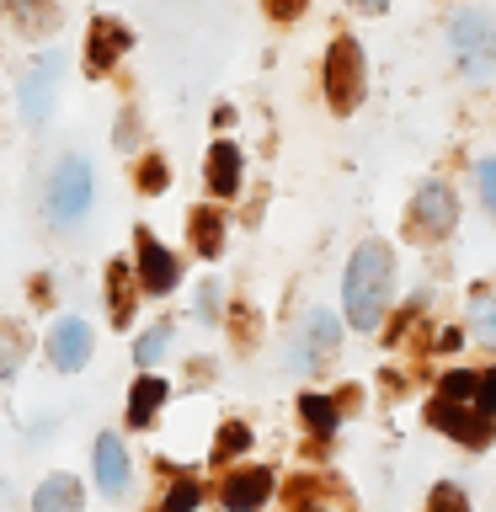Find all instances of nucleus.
I'll return each instance as SVG.
<instances>
[{
  "instance_id": "1",
  "label": "nucleus",
  "mask_w": 496,
  "mask_h": 512,
  "mask_svg": "<svg viewBox=\"0 0 496 512\" xmlns=\"http://www.w3.org/2000/svg\"><path fill=\"white\" fill-rule=\"evenodd\" d=\"M390 288H395V251L384 240H363L352 251V262L342 272V310L352 331H374L384 310H390Z\"/></svg>"
},
{
  "instance_id": "2",
  "label": "nucleus",
  "mask_w": 496,
  "mask_h": 512,
  "mask_svg": "<svg viewBox=\"0 0 496 512\" xmlns=\"http://www.w3.org/2000/svg\"><path fill=\"white\" fill-rule=\"evenodd\" d=\"M448 43H454V59L470 80L496 75V16L486 6H459L448 16Z\"/></svg>"
},
{
  "instance_id": "3",
  "label": "nucleus",
  "mask_w": 496,
  "mask_h": 512,
  "mask_svg": "<svg viewBox=\"0 0 496 512\" xmlns=\"http://www.w3.org/2000/svg\"><path fill=\"white\" fill-rule=\"evenodd\" d=\"M368 91V64H363V48L358 38H331L326 48V107L336 112V118H347V112H358Z\"/></svg>"
},
{
  "instance_id": "4",
  "label": "nucleus",
  "mask_w": 496,
  "mask_h": 512,
  "mask_svg": "<svg viewBox=\"0 0 496 512\" xmlns=\"http://www.w3.org/2000/svg\"><path fill=\"white\" fill-rule=\"evenodd\" d=\"M86 208H91V166L80 155H64L48 176V219L59 230H70V224L86 219Z\"/></svg>"
},
{
  "instance_id": "5",
  "label": "nucleus",
  "mask_w": 496,
  "mask_h": 512,
  "mask_svg": "<svg viewBox=\"0 0 496 512\" xmlns=\"http://www.w3.org/2000/svg\"><path fill=\"white\" fill-rule=\"evenodd\" d=\"M459 224V198L448 192V182H422L411 198V235L416 240H443Z\"/></svg>"
},
{
  "instance_id": "6",
  "label": "nucleus",
  "mask_w": 496,
  "mask_h": 512,
  "mask_svg": "<svg viewBox=\"0 0 496 512\" xmlns=\"http://www.w3.org/2000/svg\"><path fill=\"white\" fill-rule=\"evenodd\" d=\"M427 422L438 427V432H448L454 443H464V448H486L491 438H496V427H491V416H480V411H470L464 400H432L427 406Z\"/></svg>"
},
{
  "instance_id": "7",
  "label": "nucleus",
  "mask_w": 496,
  "mask_h": 512,
  "mask_svg": "<svg viewBox=\"0 0 496 512\" xmlns=\"http://www.w3.org/2000/svg\"><path fill=\"white\" fill-rule=\"evenodd\" d=\"M59 75H64V54L59 48H48V54H38L27 64L22 75V118L27 123H43L48 107H54V91H59Z\"/></svg>"
},
{
  "instance_id": "8",
  "label": "nucleus",
  "mask_w": 496,
  "mask_h": 512,
  "mask_svg": "<svg viewBox=\"0 0 496 512\" xmlns=\"http://www.w3.org/2000/svg\"><path fill=\"white\" fill-rule=\"evenodd\" d=\"M128 48H134L128 22H118V16H96L91 32H86V75H107Z\"/></svg>"
},
{
  "instance_id": "9",
  "label": "nucleus",
  "mask_w": 496,
  "mask_h": 512,
  "mask_svg": "<svg viewBox=\"0 0 496 512\" xmlns=\"http://www.w3.org/2000/svg\"><path fill=\"white\" fill-rule=\"evenodd\" d=\"M134 246H139V288L144 294H171L182 283V262L171 256V246H160L150 230H139Z\"/></svg>"
},
{
  "instance_id": "10",
  "label": "nucleus",
  "mask_w": 496,
  "mask_h": 512,
  "mask_svg": "<svg viewBox=\"0 0 496 512\" xmlns=\"http://www.w3.org/2000/svg\"><path fill=\"white\" fill-rule=\"evenodd\" d=\"M272 486H278V480H272L267 464H256V470H235V475H224L219 502H224V512H262Z\"/></svg>"
},
{
  "instance_id": "11",
  "label": "nucleus",
  "mask_w": 496,
  "mask_h": 512,
  "mask_svg": "<svg viewBox=\"0 0 496 512\" xmlns=\"http://www.w3.org/2000/svg\"><path fill=\"white\" fill-rule=\"evenodd\" d=\"M91 326L80 315H64L59 326H54V336H48V363L54 368H64V374H75V368H86V358H91Z\"/></svg>"
},
{
  "instance_id": "12",
  "label": "nucleus",
  "mask_w": 496,
  "mask_h": 512,
  "mask_svg": "<svg viewBox=\"0 0 496 512\" xmlns=\"http://www.w3.org/2000/svg\"><path fill=\"white\" fill-rule=\"evenodd\" d=\"M336 342H342V326H336L331 315H320V310H315L310 320H304V336L294 342V352H288V363H294L299 374H310V368L326 358V352H336Z\"/></svg>"
},
{
  "instance_id": "13",
  "label": "nucleus",
  "mask_w": 496,
  "mask_h": 512,
  "mask_svg": "<svg viewBox=\"0 0 496 512\" xmlns=\"http://www.w3.org/2000/svg\"><path fill=\"white\" fill-rule=\"evenodd\" d=\"M128 448H123V438L118 432H102L96 438V486H102V496H123L128 491Z\"/></svg>"
},
{
  "instance_id": "14",
  "label": "nucleus",
  "mask_w": 496,
  "mask_h": 512,
  "mask_svg": "<svg viewBox=\"0 0 496 512\" xmlns=\"http://www.w3.org/2000/svg\"><path fill=\"white\" fill-rule=\"evenodd\" d=\"M240 166H246V160H240V150H235L230 139H219L214 150H208V160H203L208 192H214V198H235V192H240Z\"/></svg>"
},
{
  "instance_id": "15",
  "label": "nucleus",
  "mask_w": 496,
  "mask_h": 512,
  "mask_svg": "<svg viewBox=\"0 0 496 512\" xmlns=\"http://www.w3.org/2000/svg\"><path fill=\"white\" fill-rule=\"evenodd\" d=\"M166 395H171V384L160 379V374L134 379V390H128V427H150L155 411L166 406Z\"/></svg>"
},
{
  "instance_id": "16",
  "label": "nucleus",
  "mask_w": 496,
  "mask_h": 512,
  "mask_svg": "<svg viewBox=\"0 0 496 512\" xmlns=\"http://www.w3.org/2000/svg\"><path fill=\"white\" fill-rule=\"evenodd\" d=\"M139 310V283L128 278V262H112L107 267V315H112V326H128Z\"/></svg>"
},
{
  "instance_id": "17",
  "label": "nucleus",
  "mask_w": 496,
  "mask_h": 512,
  "mask_svg": "<svg viewBox=\"0 0 496 512\" xmlns=\"http://www.w3.org/2000/svg\"><path fill=\"white\" fill-rule=\"evenodd\" d=\"M80 480L75 475H48L38 491H32V512H80Z\"/></svg>"
},
{
  "instance_id": "18",
  "label": "nucleus",
  "mask_w": 496,
  "mask_h": 512,
  "mask_svg": "<svg viewBox=\"0 0 496 512\" xmlns=\"http://www.w3.org/2000/svg\"><path fill=\"white\" fill-rule=\"evenodd\" d=\"M192 251L208 256V262L224 251V214H214V203L192 208Z\"/></svg>"
},
{
  "instance_id": "19",
  "label": "nucleus",
  "mask_w": 496,
  "mask_h": 512,
  "mask_svg": "<svg viewBox=\"0 0 496 512\" xmlns=\"http://www.w3.org/2000/svg\"><path fill=\"white\" fill-rule=\"evenodd\" d=\"M299 416L315 438H331V432L342 427V411H336V400H326V395H299Z\"/></svg>"
},
{
  "instance_id": "20",
  "label": "nucleus",
  "mask_w": 496,
  "mask_h": 512,
  "mask_svg": "<svg viewBox=\"0 0 496 512\" xmlns=\"http://www.w3.org/2000/svg\"><path fill=\"white\" fill-rule=\"evenodd\" d=\"M470 331L480 347H496V294L491 288H475L470 294Z\"/></svg>"
},
{
  "instance_id": "21",
  "label": "nucleus",
  "mask_w": 496,
  "mask_h": 512,
  "mask_svg": "<svg viewBox=\"0 0 496 512\" xmlns=\"http://www.w3.org/2000/svg\"><path fill=\"white\" fill-rule=\"evenodd\" d=\"M27 358V331L16 320H0V374H16Z\"/></svg>"
},
{
  "instance_id": "22",
  "label": "nucleus",
  "mask_w": 496,
  "mask_h": 512,
  "mask_svg": "<svg viewBox=\"0 0 496 512\" xmlns=\"http://www.w3.org/2000/svg\"><path fill=\"white\" fill-rule=\"evenodd\" d=\"M171 336H176V331H171V320H155V326L139 336L134 358H139L144 368H150V363H160V358H166V352H171Z\"/></svg>"
},
{
  "instance_id": "23",
  "label": "nucleus",
  "mask_w": 496,
  "mask_h": 512,
  "mask_svg": "<svg viewBox=\"0 0 496 512\" xmlns=\"http://www.w3.org/2000/svg\"><path fill=\"white\" fill-rule=\"evenodd\" d=\"M198 502H203V486H198V480H187V475H176L171 491H166V502H160V512H198Z\"/></svg>"
},
{
  "instance_id": "24",
  "label": "nucleus",
  "mask_w": 496,
  "mask_h": 512,
  "mask_svg": "<svg viewBox=\"0 0 496 512\" xmlns=\"http://www.w3.org/2000/svg\"><path fill=\"white\" fill-rule=\"evenodd\" d=\"M246 448H251V427L246 422H224L219 443H214V464H230L235 454H246Z\"/></svg>"
},
{
  "instance_id": "25",
  "label": "nucleus",
  "mask_w": 496,
  "mask_h": 512,
  "mask_svg": "<svg viewBox=\"0 0 496 512\" xmlns=\"http://www.w3.org/2000/svg\"><path fill=\"white\" fill-rule=\"evenodd\" d=\"M134 182H139V192H144V198H155V192H166V182H171L166 160H160V155H144V160H139V176H134Z\"/></svg>"
},
{
  "instance_id": "26",
  "label": "nucleus",
  "mask_w": 496,
  "mask_h": 512,
  "mask_svg": "<svg viewBox=\"0 0 496 512\" xmlns=\"http://www.w3.org/2000/svg\"><path fill=\"white\" fill-rule=\"evenodd\" d=\"M475 368H454V374H443V400H464V406H475Z\"/></svg>"
},
{
  "instance_id": "27",
  "label": "nucleus",
  "mask_w": 496,
  "mask_h": 512,
  "mask_svg": "<svg viewBox=\"0 0 496 512\" xmlns=\"http://www.w3.org/2000/svg\"><path fill=\"white\" fill-rule=\"evenodd\" d=\"M427 512H470V496H464V491L454 486V480H443V486H432Z\"/></svg>"
},
{
  "instance_id": "28",
  "label": "nucleus",
  "mask_w": 496,
  "mask_h": 512,
  "mask_svg": "<svg viewBox=\"0 0 496 512\" xmlns=\"http://www.w3.org/2000/svg\"><path fill=\"white\" fill-rule=\"evenodd\" d=\"M475 411L496 422V368H486V374L475 379Z\"/></svg>"
},
{
  "instance_id": "29",
  "label": "nucleus",
  "mask_w": 496,
  "mask_h": 512,
  "mask_svg": "<svg viewBox=\"0 0 496 512\" xmlns=\"http://www.w3.org/2000/svg\"><path fill=\"white\" fill-rule=\"evenodd\" d=\"M475 187H480V203H486L491 214H496V155L475 166Z\"/></svg>"
},
{
  "instance_id": "30",
  "label": "nucleus",
  "mask_w": 496,
  "mask_h": 512,
  "mask_svg": "<svg viewBox=\"0 0 496 512\" xmlns=\"http://www.w3.org/2000/svg\"><path fill=\"white\" fill-rule=\"evenodd\" d=\"M304 6H310V0H267V16L272 22H294Z\"/></svg>"
},
{
  "instance_id": "31",
  "label": "nucleus",
  "mask_w": 496,
  "mask_h": 512,
  "mask_svg": "<svg viewBox=\"0 0 496 512\" xmlns=\"http://www.w3.org/2000/svg\"><path fill=\"white\" fill-rule=\"evenodd\" d=\"M134 134H139V118H134V112H123V118H118V150H128Z\"/></svg>"
},
{
  "instance_id": "32",
  "label": "nucleus",
  "mask_w": 496,
  "mask_h": 512,
  "mask_svg": "<svg viewBox=\"0 0 496 512\" xmlns=\"http://www.w3.org/2000/svg\"><path fill=\"white\" fill-rule=\"evenodd\" d=\"M203 304H198V315H214L219 310V283H203V294H198Z\"/></svg>"
},
{
  "instance_id": "33",
  "label": "nucleus",
  "mask_w": 496,
  "mask_h": 512,
  "mask_svg": "<svg viewBox=\"0 0 496 512\" xmlns=\"http://www.w3.org/2000/svg\"><path fill=\"white\" fill-rule=\"evenodd\" d=\"M32 299H38V304H54V283H48V278H32Z\"/></svg>"
},
{
  "instance_id": "34",
  "label": "nucleus",
  "mask_w": 496,
  "mask_h": 512,
  "mask_svg": "<svg viewBox=\"0 0 496 512\" xmlns=\"http://www.w3.org/2000/svg\"><path fill=\"white\" fill-rule=\"evenodd\" d=\"M352 11H363V16H379V11H390V0H352Z\"/></svg>"
},
{
  "instance_id": "35",
  "label": "nucleus",
  "mask_w": 496,
  "mask_h": 512,
  "mask_svg": "<svg viewBox=\"0 0 496 512\" xmlns=\"http://www.w3.org/2000/svg\"><path fill=\"white\" fill-rule=\"evenodd\" d=\"M438 347H443V352H454V347H464V336H459V331H443V336H438Z\"/></svg>"
},
{
  "instance_id": "36",
  "label": "nucleus",
  "mask_w": 496,
  "mask_h": 512,
  "mask_svg": "<svg viewBox=\"0 0 496 512\" xmlns=\"http://www.w3.org/2000/svg\"><path fill=\"white\" fill-rule=\"evenodd\" d=\"M0 6H11V11H32V6H43V0H0Z\"/></svg>"
}]
</instances>
